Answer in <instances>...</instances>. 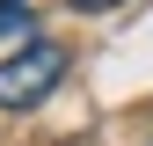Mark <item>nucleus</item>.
Instances as JSON below:
<instances>
[{"label": "nucleus", "mask_w": 153, "mask_h": 146, "mask_svg": "<svg viewBox=\"0 0 153 146\" xmlns=\"http://www.w3.org/2000/svg\"><path fill=\"white\" fill-rule=\"evenodd\" d=\"M59 80H66V44H51V36H22V44L0 59V110H36Z\"/></svg>", "instance_id": "obj_1"}, {"label": "nucleus", "mask_w": 153, "mask_h": 146, "mask_svg": "<svg viewBox=\"0 0 153 146\" xmlns=\"http://www.w3.org/2000/svg\"><path fill=\"white\" fill-rule=\"evenodd\" d=\"M36 29V7L29 0H0V44H7V36H29Z\"/></svg>", "instance_id": "obj_2"}, {"label": "nucleus", "mask_w": 153, "mask_h": 146, "mask_svg": "<svg viewBox=\"0 0 153 146\" xmlns=\"http://www.w3.org/2000/svg\"><path fill=\"white\" fill-rule=\"evenodd\" d=\"M73 15H109V7H124V0H66Z\"/></svg>", "instance_id": "obj_3"}]
</instances>
